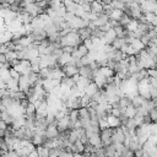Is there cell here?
Here are the masks:
<instances>
[{
  "instance_id": "cell-5",
  "label": "cell",
  "mask_w": 157,
  "mask_h": 157,
  "mask_svg": "<svg viewBox=\"0 0 157 157\" xmlns=\"http://www.w3.org/2000/svg\"><path fill=\"white\" fill-rule=\"evenodd\" d=\"M61 69H63V72H64L65 76H70V77H72L74 75L78 74V66H76V65L72 64V63H69V64L64 65Z\"/></svg>"
},
{
  "instance_id": "cell-33",
  "label": "cell",
  "mask_w": 157,
  "mask_h": 157,
  "mask_svg": "<svg viewBox=\"0 0 157 157\" xmlns=\"http://www.w3.org/2000/svg\"><path fill=\"white\" fill-rule=\"evenodd\" d=\"M98 126H99L101 130H102V129H105V128L109 126L108 120H107V117H105V118H99V119H98Z\"/></svg>"
},
{
  "instance_id": "cell-11",
  "label": "cell",
  "mask_w": 157,
  "mask_h": 157,
  "mask_svg": "<svg viewBox=\"0 0 157 157\" xmlns=\"http://www.w3.org/2000/svg\"><path fill=\"white\" fill-rule=\"evenodd\" d=\"M98 90H99V87H98L93 81H90L88 85L85 87V91H83V92H85L86 94H88V96H93Z\"/></svg>"
},
{
  "instance_id": "cell-3",
  "label": "cell",
  "mask_w": 157,
  "mask_h": 157,
  "mask_svg": "<svg viewBox=\"0 0 157 157\" xmlns=\"http://www.w3.org/2000/svg\"><path fill=\"white\" fill-rule=\"evenodd\" d=\"M56 128H58L59 132L71 129V121H70V117H69V114L64 115L61 119L58 120V123H56Z\"/></svg>"
},
{
  "instance_id": "cell-14",
  "label": "cell",
  "mask_w": 157,
  "mask_h": 157,
  "mask_svg": "<svg viewBox=\"0 0 157 157\" xmlns=\"http://www.w3.org/2000/svg\"><path fill=\"white\" fill-rule=\"evenodd\" d=\"M107 120H108V124H109L110 128H117V126H120L121 125L119 117H114L112 114H108L107 115Z\"/></svg>"
},
{
  "instance_id": "cell-42",
  "label": "cell",
  "mask_w": 157,
  "mask_h": 157,
  "mask_svg": "<svg viewBox=\"0 0 157 157\" xmlns=\"http://www.w3.org/2000/svg\"><path fill=\"white\" fill-rule=\"evenodd\" d=\"M28 156H29V157H39V153H38V151L34 148V150H32V151L28 153Z\"/></svg>"
},
{
  "instance_id": "cell-9",
  "label": "cell",
  "mask_w": 157,
  "mask_h": 157,
  "mask_svg": "<svg viewBox=\"0 0 157 157\" xmlns=\"http://www.w3.org/2000/svg\"><path fill=\"white\" fill-rule=\"evenodd\" d=\"M115 38H117V33H115L114 28H109L107 32H104V37H103L102 39H103L104 43H107V44H112V42H113Z\"/></svg>"
},
{
  "instance_id": "cell-4",
  "label": "cell",
  "mask_w": 157,
  "mask_h": 157,
  "mask_svg": "<svg viewBox=\"0 0 157 157\" xmlns=\"http://www.w3.org/2000/svg\"><path fill=\"white\" fill-rule=\"evenodd\" d=\"M125 137V134L121 129V126H117L113 128V134H112V142L113 144H118V142H123Z\"/></svg>"
},
{
  "instance_id": "cell-31",
  "label": "cell",
  "mask_w": 157,
  "mask_h": 157,
  "mask_svg": "<svg viewBox=\"0 0 157 157\" xmlns=\"http://www.w3.org/2000/svg\"><path fill=\"white\" fill-rule=\"evenodd\" d=\"M148 117L151 118L152 123H157V108L156 107H153L152 109L148 110Z\"/></svg>"
},
{
  "instance_id": "cell-25",
  "label": "cell",
  "mask_w": 157,
  "mask_h": 157,
  "mask_svg": "<svg viewBox=\"0 0 157 157\" xmlns=\"http://www.w3.org/2000/svg\"><path fill=\"white\" fill-rule=\"evenodd\" d=\"M91 101H92L91 96H88V94L83 93V94L81 96V107H88V105H90V103H91Z\"/></svg>"
},
{
  "instance_id": "cell-19",
  "label": "cell",
  "mask_w": 157,
  "mask_h": 157,
  "mask_svg": "<svg viewBox=\"0 0 157 157\" xmlns=\"http://www.w3.org/2000/svg\"><path fill=\"white\" fill-rule=\"evenodd\" d=\"M123 13H124V11H123V10L113 9V10L108 13V16H109V18H110V20H117V21H119V18L123 16Z\"/></svg>"
},
{
  "instance_id": "cell-10",
  "label": "cell",
  "mask_w": 157,
  "mask_h": 157,
  "mask_svg": "<svg viewBox=\"0 0 157 157\" xmlns=\"http://www.w3.org/2000/svg\"><path fill=\"white\" fill-rule=\"evenodd\" d=\"M70 61H71V54H70V53H64V52H63V54L56 59V64H58L60 67H63L64 65L69 64Z\"/></svg>"
},
{
  "instance_id": "cell-43",
  "label": "cell",
  "mask_w": 157,
  "mask_h": 157,
  "mask_svg": "<svg viewBox=\"0 0 157 157\" xmlns=\"http://www.w3.org/2000/svg\"><path fill=\"white\" fill-rule=\"evenodd\" d=\"M0 129H2V130H6L7 129V124L2 119H0Z\"/></svg>"
},
{
  "instance_id": "cell-35",
  "label": "cell",
  "mask_w": 157,
  "mask_h": 157,
  "mask_svg": "<svg viewBox=\"0 0 157 157\" xmlns=\"http://www.w3.org/2000/svg\"><path fill=\"white\" fill-rule=\"evenodd\" d=\"M74 17H75V13H74V12H71V11H66V12H65V15H64V20H65L66 22H70Z\"/></svg>"
},
{
  "instance_id": "cell-12",
  "label": "cell",
  "mask_w": 157,
  "mask_h": 157,
  "mask_svg": "<svg viewBox=\"0 0 157 157\" xmlns=\"http://www.w3.org/2000/svg\"><path fill=\"white\" fill-rule=\"evenodd\" d=\"M109 21V16L107 15V13H104V12H102V13H99L98 15V17L94 20V21H92L97 27H99V26H102V25H104V23H107Z\"/></svg>"
},
{
  "instance_id": "cell-1",
  "label": "cell",
  "mask_w": 157,
  "mask_h": 157,
  "mask_svg": "<svg viewBox=\"0 0 157 157\" xmlns=\"http://www.w3.org/2000/svg\"><path fill=\"white\" fill-rule=\"evenodd\" d=\"M60 45L64 47V45H71V47H77L80 43H82V39L80 38L77 31H71L69 32L65 36H61L60 37V40H59Z\"/></svg>"
},
{
  "instance_id": "cell-8",
  "label": "cell",
  "mask_w": 157,
  "mask_h": 157,
  "mask_svg": "<svg viewBox=\"0 0 157 157\" xmlns=\"http://www.w3.org/2000/svg\"><path fill=\"white\" fill-rule=\"evenodd\" d=\"M78 74L83 77H87L88 80H93V71L91 70V67L88 65H82L78 67Z\"/></svg>"
},
{
  "instance_id": "cell-22",
  "label": "cell",
  "mask_w": 157,
  "mask_h": 157,
  "mask_svg": "<svg viewBox=\"0 0 157 157\" xmlns=\"http://www.w3.org/2000/svg\"><path fill=\"white\" fill-rule=\"evenodd\" d=\"M36 150L39 153V157H48L49 156V148L45 147L44 145H38L36 146Z\"/></svg>"
},
{
  "instance_id": "cell-21",
  "label": "cell",
  "mask_w": 157,
  "mask_h": 157,
  "mask_svg": "<svg viewBox=\"0 0 157 157\" xmlns=\"http://www.w3.org/2000/svg\"><path fill=\"white\" fill-rule=\"evenodd\" d=\"M130 44L132 45V48H134V49H135L137 53L145 48V44H144V43L140 40V38H135V39H134V40H132Z\"/></svg>"
},
{
  "instance_id": "cell-16",
  "label": "cell",
  "mask_w": 157,
  "mask_h": 157,
  "mask_svg": "<svg viewBox=\"0 0 157 157\" xmlns=\"http://www.w3.org/2000/svg\"><path fill=\"white\" fill-rule=\"evenodd\" d=\"M0 119H2L7 125H11V123H12V119H13V115L6 109V110H2V112H0Z\"/></svg>"
},
{
  "instance_id": "cell-38",
  "label": "cell",
  "mask_w": 157,
  "mask_h": 157,
  "mask_svg": "<svg viewBox=\"0 0 157 157\" xmlns=\"http://www.w3.org/2000/svg\"><path fill=\"white\" fill-rule=\"evenodd\" d=\"M61 49H63V52L64 53H72V50L75 49V47H71V45H64V47H61Z\"/></svg>"
},
{
  "instance_id": "cell-18",
  "label": "cell",
  "mask_w": 157,
  "mask_h": 157,
  "mask_svg": "<svg viewBox=\"0 0 157 157\" xmlns=\"http://www.w3.org/2000/svg\"><path fill=\"white\" fill-rule=\"evenodd\" d=\"M99 72L107 78V77H110V76H114V70L113 69H110L109 66H107V65H104V66H101L99 67Z\"/></svg>"
},
{
  "instance_id": "cell-23",
  "label": "cell",
  "mask_w": 157,
  "mask_h": 157,
  "mask_svg": "<svg viewBox=\"0 0 157 157\" xmlns=\"http://www.w3.org/2000/svg\"><path fill=\"white\" fill-rule=\"evenodd\" d=\"M78 118H80V119L90 118V110H88V107H80V108H78Z\"/></svg>"
},
{
  "instance_id": "cell-7",
  "label": "cell",
  "mask_w": 157,
  "mask_h": 157,
  "mask_svg": "<svg viewBox=\"0 0 157 157\" xmlns=\"http://www.w3.org/2000/svg\"><path fill=\"white\" fill-rule=\"evenodd\" d=\"M44 132H45V137H47V139H55V137H58V135H59V130H58L56 125H53V124H49V125L45 128Z\"/></svg>"
},
{
  "instance_id": "cell-26",
  "label": "cell",
  "mask_w": 157,
  "mask_h": 157,
  "mask_svg": "<svg viewBox=\"0 0 157 157\" xmlns=\"http://www.w3.org/2000/svg\"><path fill=\"white\" fill-rule=\"evenodd\" d=\"M130 20H131V17H130L129 15H126V13H123V16L119 18V21H118V22H119V25H120V26L125 27V26H126V25L130 22Z\"/></svg>"
},
{
  "instance_id": "cell-28",
  "label": "cell",
  "mask_w": 157,
  "mask_h": 157,
  "mask_svg": "<svg viewBox=\"0 0 157 157\" xmlns=\"http://www.w3.org/2000/svg\"><path fill=\"white\" fill-rule=\"evenodd\" d=\"M69 117H70V121L71 124L75 123L78 119V109H70L69 112Z\"/></svg>"
},
{
  "instance_id": "cell-2",
  "label": "cell",
  "mask_w": 157,
  "mask_h": 157,
  "mask_svg": "<svg viewBox=\"0 0 157 157\" xmlns=\"http://www.w3.org/2000/svg\"><path fill=\"white\" fill-rule=\"evenodd\" d=\"M112 134H113V128H110V126L101 130L99 135H101V142L103 146L112 144Z\"/></svg>"
},
{
  "instance_id": "cell-45",
  "label": "cell",
  "mask_w": 157,
  "mask_h": 157,
  "mask_svg": "<svg viewBox=\"0 0 157 157\" xmlns=\"http://www.w3.org/2000/svg\"><path fill=\"white\" fill-rule=\"evenodd\" d=\"M99 1H101L103 5H105V4H110V2H112V0H99Z\"/></svg>"
},
{
  "instance_id": "cell-24",
  "label": "cell",
  "mask_w": 157,
  "mask_h": 157,
  "mask_svg": "<svg viewBox=\"0 0 157 157\" xmlns=\"http://www.w3.org/2000/svg\"><path fill=\"white\" fill-rule=\"evenodd\" d=\"M137 25H139V21L136 20V18H131L130 20V22L125 26V29H128V31H136V28H137Z\"/></svg>"
},
{
  "instance_id": "cell-39",
  "label": "cell",
  "mask_w": 157,
  "mask_h": 157,
  "mask_svg": "<svg viewBox=\"0 0 157 157\" xmlns=\"http://www.w3.org/2000/svg\"><path fill=\"white\" fill-rule=\"evenodd\" d=\"M80 5L83 9V11H91V2H82Z\"/></svg>"
},
{
  "instance_id": "cell-40",
  "label": "cell",
  "mask_w": 157,
  "mask_h": 157,
  "mask_svg": "<svg viewBox=\"0 0 157 157\" xmlns=\"http://www.w3.org/2000/svg\"><path fill=\"white\" fill-rule=\"evenodd\" d=\"M150 85L152 86V87H155V88H157V77H150Z\"/></svg>"
},
{
  "instance_id": "cell-13",
  "label": "cell",
  "mask_w": 157,
  "mask_h": 157,
  "mask_svg": "<svg viewBox=\"0 0 157 157\" xmlns=\"http://www.w3.org/2000/svg\"><path fill=\"white\" fill-rule=\"evenodd\" d=\"M91 11L96 12V13H102L103 12V4L99 0H92L91 1Z\"/></svg>"
},
{
  "instance_id": "cell-36",
  "label": "cell",
  "mask_w": 157,
  "mask_h": 157,
  "mask_svg": "<svg viewBox=\"0 0 157 157\" xmlns=\"http://www.w3.org/2000/svg\"><path fill=\"white\" fill-rule=\"evenodd\" d=\"M134 120H135V123H136V125L139 126L140 124H142V123H144V117L136 113V114H135V117H134Z\"/></svg>"
},
{
  "instance_id": "cell-17",
  "label": "cell",
  "mask_w": 157,
  "mask_h": 157,
  "mask_svg": "<svg viewBox=\"0 0 157 157\" xmlns=\"http://www.w3.org/2000/svg\"><path fill=\"white\" fill-rule=\"evenodd\" d=\"M136 113H137L136 107H134L132 104H129V105L125 108V110H124L121 114H124V115H125V117H128V118H134Z\"/></svg>"
},
{
  "instance_id": "cell-29",
  "label": "cell",
  "mask_w": 157,
  "mask_h": 157,
  "mask_svg": "<svg viewBox=\"0 0 157 157\" xmlns=\"http://www.w3.org/2000/svg\"><path fill=\"white\" fill-rule=\"evenodd\" d=\"M124 125L128 128V130H135V129L137 128V125H136L134 118H128V120H126V123H125Z\"/></svg>"
},
{
  "instance_id": "cell-34",
  "label": "cell",
  "mask_w": 157,
  "mask_h": 157,
  "mask_svg": "<svg viewBox=\"0 0 157 157\" xmlns=\"http://www.w3.org/2000/svg\"><path fill=\"white\" fill-rule=\"evenodd\" d=\"M147 74H148L150 77H157V66L147 69Z\"/></svg>"
},
{
  "instance_id": "cell-41",
  "label": "cell",
  "mask_w": 157,
  "mask_h": 157,
  "mask_svg": "<svg viewBox=\"0 0 157 157\" xmlns=\"http://www.w3.org/2000/svg\"><path fill=\"white\" fill-rule=\"evenodd\" d=\"M134 156H139V157H141V156H144V150L142 148H137V150H135L134 151Z\"/></svg>"
},
{
  "instance_id": "cell-44",
  "label": "cell",
  "mask_w": 157,
  "mask_h": 157,
  "mask_svg": "<svg viewBox=\"0 0 157 157\" xmlns=\"http://www.w3.org/2000/svg\"><path fill=\"white\" fill-rule=\"evenodd\" d=\"M5 61H7V60H6L5 54H4V53H0V63H1V64H4Z\"/></svg>"
},
{
  "instance_id": "cell-6",
  "label": "cell",
  "mask_w": 157,
  "mask_h": 157,
  "mask_svg": "<svg viewBox=\"0 0 157 157\" xmlns=\"http://www.w3.org/2000/svg\"><path fill=\"white\" fill-rule=\"evenodd\" d=\"M88 142H90L92 146H94V151H96V148L103 147V145H102V142H101V135H99V132H92V134L88 136Z\"/></svg>"
},
{
  "instance_id": "cell-32",
  "label": "cell",
  "mask_w": 157,
  "mask_h": 157,
  "mask_svg": "<svg viewBox=\"0 0 157 157\" xmlns=\"http://www.w3.org/2000/svg\"><path fill=\"white\" fill-rule=\"evenodd\" d=\"M5 56H6V60L7 61H12V60L17 59V53H16V50H9L5 54Z\"/></svg>"
},
{
  "instance_id": "cell-15",
  "label": "cell",
  "mask_w": 157,
  "mask_h": 157,
  "mask_svg": "<svg viewBox=\"0 0 157 157\" xmlns=\"http://www.w3.org/2000/svg\"><path fill=\"white\" fill-rule=\"evenodd\" d=\"M91 80H88L87 77H83V76H78V78L76 80V82H75V85L81 90V91H85V87L88 85V82H90Z\"/></svg>"
},
{
  "instance_id": "cell-20",
  "label": "cell",
  "mask_w": 157,
  "mask_h": 157,
  "mask_svg": "<svg viewBox=\"0 0 157 157\" xmlns=\"http://www.w3.org/2000/svg\"><path fill=\"white\" fill-rule=\"evenodd\" d=\"M124 44H126V42H125V37H117V38L112 42V45H113L114 49H120Z\"/></svg>"
},
{
  "instance_id": "cell-27",
  "label": "cell",
  "mask_w": 157,
  "mask_h": 157,
  "mask_svg": "<svg viewBox=\"0 0 157 157\" xmlns=\"http://www.w3.org/2000/svg\"><path fill=\"white\" fill-rule=\"evenodd\" d=\"M76 49H77V52H78V53H80L82 56L87 55V54H88V52H90V50H88V48H87V47H86L83 43H80V44L76 47Z\"/></svg>"
},
{
  "instance_id": "cell-37",
  "label": "cell",
  "mask_w": 157,
  "mask_h": 157,
  "mask_svg": "<svg viewBox=\"0 0 157 157\" xmlns=\"http://www.w3.org/2000/svg\"><path fill=\"white\" fill-rule=\"evenodd\" d=\"M20 75H21V74H20L18 71H16L13 67H10V76H11L12 78H17V80H18Z\"/></svg>"
},
{
  "instance_id": "cell-30",
  "label": "cell",
  "mask_w": 157,
  "mask_h": 157,
  "mask_svg": "<svg viewBox=\"0 0 157 157\" xmlns=\"http://www.w3.org/2000/svg\"><path fill=\"white\" fill-rule=\"evenodd\" d=\"M25 114H36V105L34 103L29 102L28 105L25 108Z\"/></svg>"
}]
</instances>
